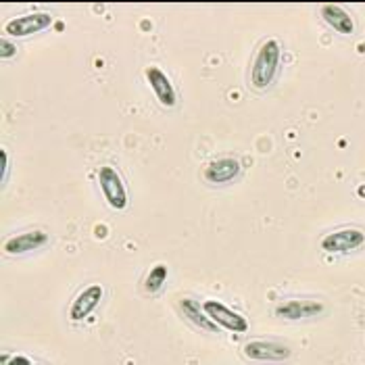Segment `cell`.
<instances>
[{"label": "cell", "mask_w": 365, "mask_h": 365, "mask_svg": "<svg viewBox=\"0 0 365 365\" xmlns=\"http://www.w3.org/2000/svg\"><path fill=\"white\" fill-rule=\"evenodd\" d=\"M0 48H2V51H0V56H2V58H9V56H15V53H17V48H15V44H11L9 40H2V42H0Z\"/></svg>", "instance_id": "obj_15"}, {"label": "cell", "mask_w": 365, "mask_h": 365, "mask_svg": "<svg viewBox=\"0 0 365 365\" xmlns=\"http://www.w3.org/2000/svg\"><path fill=\"white\" fill-rule=\"evenodd\" d=\"M240 171V163L236 159H217L213 161L211 165H207L205 169V180L211 182V184H225L230 180H234Z\"/></svg>", "instance_id": "obj_11"}, {"label": "cell", "mask_w": 365, "mask_h": 365, "mask_svg": "<svg viewBox=\"0 0 365 365\" xmlns=\"http://www.w3.org/2000/svg\"><path fill=\"white\" fill-rule=\"evenodd\" d=\"M324 311V305L319 301H286L278 305L276 313L284 317V319H305V317H313L319 315Z\"/></svg>", "instance_id": "obj_10"}, {"label": "cell", "mask_w": 365, "mask_h": 365, "mask_svg": "<svg viewBox=\"0 0 365 365\" xmlns=\"http://www.w3.org/2000/svg\"><path fill=\"white\" fill-rule=\"evenodd\" d=\"M365 242V234L361 230L355 227H346V230H338L328 234L322 240V249L326 253H346V251H355Z\"/></svg>", "instance_id": "obj_6"}, {"label": "cell", "mask_w": 365, "mask_h": 365, "mask_svg": "<svg viewBox=\"0 0 365 365\" xmlns=\"http://www.w3.org/2000/svg\"><path fill=\"white\" fill-rule=\"evenodd\" d=\"M324 21L330 26L332 29H336L338 34H353L355 31V24H353V17L338 4H324L319 9Z\"/></svg>", "instance_id": "obj_12"}, {"label": "cell", "mask_w": 365, "mask_h": 365, "mask_svg": "<svg viewBox=\"0 0 365 365\" xmlns=\"http://www.w3.org/2000/svg\"><path fill=\"white\" fill-rule=\"evenodd\" d=\"M146 80H148V84L153 86V90H155L157 98L161 101V105H165V107L175 105V101H178L175 90H173L168 76L159 67H148L146 69Z\"/></svg>", "instance_id": "obj_9"}, {"label": "cell", "mask_w": 365, "mask_h": 365, "mask_svg": "<svg viewBox=\"0 0 365 365\" xmlns=\"http://www.w3.org/2000/svg\"><path fill=\"white\" fill-rule=\"evenodd\" d=\"M245 355L253 361L280 364L290 357V349L278 342H269V340H251L245 344Z\"/></svg>", "instance_id": "obj_5"}, {"label": "cell", "mask_w": 365, "mask_h": 365, "mask_svg": "<svg viewBox=\"0 0 365 365\" xmlns=\"http://www.w3.org/2000/svg\"><path fill=\"white\" fill-rule=\"evenodd\" d=\"M53 26V15L51 13H29V15H21L13 21L6 24L4 31L13 38H26L29 34H38L42 29L51 28Z\"/></svg>", "instance_id": "obj_4"}, {"label": "cell", "mask_w": 365, "mask_h": 365, "mask_svg": "<svg viewBox=\"0 0 365 365\" xmlns=\"http://www.w3.org/2000/svg\"><path fill=\"white\" fill-rule=\"evenodd\" d=\"M9 365H31V361H29L28 357H24V355H15V357L9 361Z\"/></svg>", "instance_id": "obj_16"}, {"label": "cell", "mask_w": 365, "mask_h": 365, "mask_svg": "<svg viewBox=\"0 0 365 365\" xmlns=\"http://www.w3.org/2000/svg\"><path fill=\"white\" fill-rule=\"evenodd\" d=\"M180 307L184 311V315H186L197 328L205 330V332H217V324L205 313L202 305H198L195 299H184Z\"/></svg>", "instance_id": "obj_13"}, {"label": "cell", "mask_w": 365, "mask_h": 365, "mask_svg": "<svg viewBox=\"0 0 365 365\" xmlns=\"http://www.w3.org/2000/svg\"><path fill=\"white\" fill-rule=\"evenodd\" d=\"M165 280H168V265L157 263V265L148 272V276H146V290H148L150 294H157V292L163 288Z\"/></svg>", "instance_id": "obj_14"}, {"label": "cell", "mask_w": 365, "mask_h": 365, "mask_svg": "<svg viewBox=\"0 0 365 365\" xmlns=\"http://www.w3.org/2000/svg\"><path fill=\"white\" fill-rule=\"evenodd\" d=\"M202 309L217 326H222L230 332H247L249 330L247 317L236 313L234 309H230V307H225L224 303H220V301H205Z\"/></svg>", "instance_id": "obj_2"}, {"label": "cell", "mask_w": 365, "mask_h": 365, "mask_svg": "<svg viewBox=\"0 0 365 365\" xmlns=\"http://www.w3.org/2000/svg\"><path fill=\"white\" fill-rule=\"evenodd\" d=\"M98 182L103 188V195L109 200L113 209H125L128 207V192L125 186L119 178V173L109 165H103L98 169Z\"/></svg>", "instance_id": "obj_3"}, {"label": "cell", "mask_w": 365, "mask_h": 365, "mask_svg": "<svg viewBox=\"0 0 365 365\" xmlns=\"http://www.w3.org/2000/svg\"><path fill=\"white\" fill-rule=\"evenodd\" d=\"M101 299H103V286L92 284V286L84 288L78 294V299L73 301L71 309H69L71 322H82V319H86L92 311L96 309V305L101 303Z\"/></svg>", "instance_id": "obj_7"}, {"label": "cell", "mask_w": 365, "mask_h": 365, "mask_svg": "<svg viewBox=\"0 0 365 365\" xmlns=\"http://www.w3.org/2000/svg\"><path fill=\"white\" fill-rule=\"evenodd\" d=\"M357 197L364 198V200H365V184H361V186L357 188Z\"/></svg>", "instance_id": "obj_18"}, {"label": "cell", "mask_w": 365, "mask_h": 365, "mask_svg": "<svg viewBox=\"0 0 365 365\" xmlns=\"http://www.w3.org/2000/svg\"><path fill=\"white\" fill-rule=\"evenodd\" d=\"M280 67V44L276 40H267L263 42V46L259 48L257 58L253 63V71H251V82L257 90H263L274 82L276 73Z\"/></svg>", "instance_id": "obj_1"}, {"label": "cell", "mask_w": 365, "mask_h": 365, "mask_svg": "<svg viewBox=\"0 0 365 365\" xmlns=\"http://www.w3.org/2000/svg\"><path fill=\"white\" fill-rule=\"evenodd\" d=\"M4 171H6V150H0V178L4 180Z\"/></svg>", "instance_id": "obj_17"}, {"label": "cell", "mask_w": 365, "mask_h": 365, "mask_svg": "<svg viewBox=\"0 0 365 365\" xmlns=\"http://www.w3.org/2000/svg\"><path fill=\"white\" fill-rule=\"evenodd\" d=\"M46 242H48L46 232L34 230V232H26V234H19V236L6 240L4 242V251L9 255H21L28 253V251H36V249L44 247Z\"/></svg>", "instance_id": "obj_8"}]
</instances>
